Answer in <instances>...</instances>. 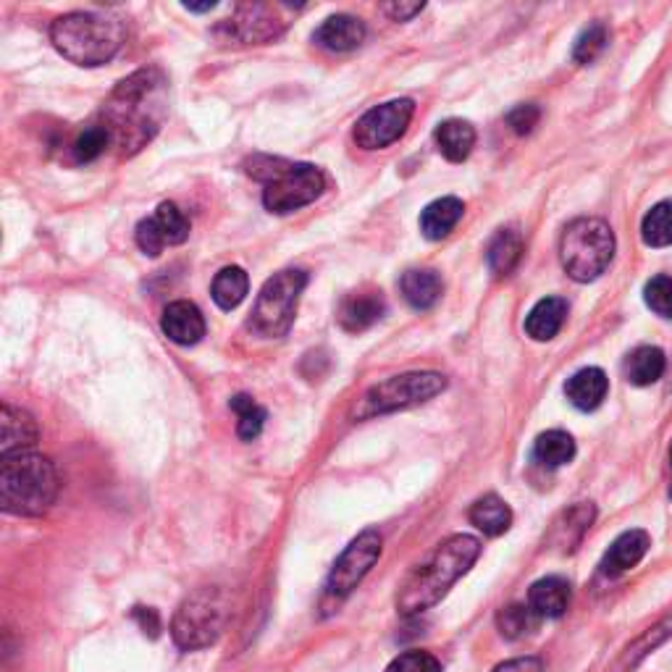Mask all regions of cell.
Here are the masks:
<instances>
[{
    "instance_id": "cell-31",
    "label": "cell",
    "mask_w": 672,
    "mask_h": 672,
    "mask_svg": "<svg viewBox=\"0 0 672 672\" xmlns=\"http://www.w3.org/2000/svg\"><path fill=\"white\" fill-rule=\"evenodd\" d=\"M229 408L237 413V434L239 439L252 441L258 439L260 431L266 426V410L247 394H237L229 402Z\"/></svg>"
},
{
    "instance_id": "cell-34",
    "label": "cell",
    "mask_w": 672,
    "mask_h": 672,
    "mask_svg": "<svg viewBox=\"0 0 672 672\" xmlns=\"http://www.w3.org/2000/svg\"><path fill=\"white\" fill-rule=\"evenodd\" d=\"M606 37H610V35H606V27L602 22L589 24V27H586L578 35L576 45H573V58H576L578 63H591L593 58H597L604 50Z\"/></svg>"
},
{
    "instance_id": "cell-24",
    "label": "cell",
    "mask_w": 672,
    "mask_h": 672,
    "mask_svg": "<svg viewBox=\"0 0 672 672\" xmlns=\"http://www.w3.org/2000/svg\"><path fill=\"white\" fill-rule=\"evenodd\" d=\"M468 518H471V523L479 528L484 537H492V539L507 533L512 526V510L507 507L505 499L497 497V494H486V497H481L479 502H475V505L471 507V512H468Z\"/></svg>"
},
{
    "instance_id": "cell-45",
    "label": "cell",
    "mask_w": 672,
    "mask_h": 672,
    "mask_svg": "<svg viewBox=\"0 0 672 672\" xmlns=\"http://www.w3.org/2000/svg\"><path fill=\"white\" fill-rule=\"evenodd\" d=\"M670 462H672V444H670Z\"/></svg>"
},
{
    "instance_id": "cell-2",
    "label": "cell",
    "mask_w": 672,
    "mask_h": 672,
    "mask_svg": "<svg viewBox=\"0 0 672 672\" xmlns=\"http://www.w3.org/2000/svg\"><path fill=\"white\" fill-rule=\"evenodd\" d=\"M479 554L481 541L468 537V533H458V537L441 541L428 557V563L417 567L408 578V583L402 586L400 599H397L402 615H417V612H426L428 606L439 604L447 597V591L471 570Z\"/></svg>"
},
{
    "instance_id": "cell-33",
    "label": "cell",
    "mask_w": 672,
    "mask_h": 672,
    "mask_svg": "<svg viewBox=\"0 0 672 672\" xmlns=\"http://www.w3.org/2000/svg\"><path fill=\"white\" fill-rule=\"evenodd\" d=\"M108 148H110V137L106 129H103V123H93V127H87L84 132L76 134L74 145H71V153H74L76 163H93L101 158Z\"/></svg>"
},
{
    "instance_id": "cell-32",
    "label": "cell",
    "mask_w": 672,
    "mask_h": 672,
    "mask_svg": "<svg viewBox=\"0 0 672 672\" xmlns=\"http://www.w3.org/2000/svg\"><path fill=\"white\" fill-rule=\"evenodd\" d=\"M153 219H155V224H158V229L163 234V239H166V245L187 243L189 219L179 211V208L174 205V202H161Z\"/></svg>"
},
{
    "instance_id": "cell-30",
    "label": "cell",
    "mask_w": 672,
    "mask_h": 672,
    "mask_svg": "<svg viewBox=\"0 0 672 672\" xmlns=\"http://www.w3.org/2000/svg\"><path fill=\"white\" fill-rule=\"evenodd\" d=\"M641 237L649 247H670L672 245V202H657L649 213L644 215Z\"/></svg>"
},
{
    "instance_id": "cell-17",
    "label": "cell",
    "mask_w": 672,
    "mask_h": 672,
    "mask_svg": "<svg viewBox=\"0 0 672 672\" xmlns=\"http://www.w3.org/2000/svg\"><path fill=\"white\" fill-rule=\"evenodd\" d=\"M651 539L646 531H625L623 537L612 541V546L606 550L602 557V573L604 576H620V573H628L630 567H636L649 552Z\"/></svg>"
},
{
    "instance_id": "cell-27",
    "label": "cell",
    "mask_w": 672,
    "mask_h": 672,
    "mask_svg": "<svg viewBox=\"0 0 672 672\" xmlns=\"http://www.w3.org/2000/svg\"><path fill=\"white\" fill-rule=\"evenodd\" d=\"M520 256H523V237L515 229H502L486 250L488 269L494 276H510L515 266L520 263Z\"/></svg>"
},
{
    "instance_id": "cell-1",
    "label": "cell",
    "mask_w": 672,
    "mask_h": 672,
    "mask_svg": "<svg viewBox=\"0 0 672 672\" xmlns=\"http://www.w3.org/2000/svg\"><path fill=\"white\" fill-rule=\"evenodd\" d=\"M168 114L166 76L161 69H140L116 84L103 106V129L119 155H134L158 134Z\"/></svg>"
},
{
    "instance_id": "cell-39",
    "label": "cell",
    "mask_w": 672,
    "mask_h": 672,
    "mask_svg": "<svg viewBox=\"0 0 672 672\" xmlns=\"http://www.w3.org/2000/svg\"><path fill=\"white\" fill-rule=\"evenodd\" d=\"M539 121H541V108L537 103H523V106H515L510 114H507V127L520 137L531 134L533 129L539 127Z\"/></svg>"
},
{
    "instance_id": "cell-44",
    "label": "cell",
    "mask_w": 672,
    "mask_h": 672,
    "mask_svg": "<svg viewBox=\"0 0 672 672\" xmlns=\"http://www.w3.org/2000/svg\"><path fill=\"white\" fill-rule=\"evenodd\" d=\"M187 11H194V14H202V11H213L215 3L211 0V3H185Z\"/></svg>"
},
{
    "instance_id": "cell-11",
    "label": "cell",
    "mask_w": 672,
    "mask_h": 672,
    "mask_svg": "<svg viewBox=\"0 0 672 672\" xmlns=\"http://www.w3.org/2000/svg\"><path fill=\"white\" fill-rule=\"evenodd\" d=\"M413 114H415V103L408 101V97L389 101L384 103V106L365 110L361 119H357L352 137H355L357 148L384 150L408 132L410 121H413Z\"/></svg>"
},
{
    "instance_id": "cell-6",
    "label": "cell",
    "mask_w": 672,
    "mask_h": 672,
    "mask_svg": "<svg viewBox=\"0 0 672 672\" xmlns=\"http://www.w3.org/2000/svg\"><path fill=\"white\" fill-rule=\"evenodd\" d=\"M615 258V234L602 219H576L559 239V260L570 279L589 284L610 269Z\"/></svg>"
},
{
    "instance_id": "cell-7",
    "label": "cell",
    "mask_w": 672,
    "mask_h": 672,
    "mask_svg": "<svg viewBox=\"0 0 672 672\" xmlns=\"http://www.w3.org/2000/svg\"><path fill=\"white\" fill-rule=\"evenodd\" d=\"M229 620V602L221 589H200L179 604L172 620V638L181 651H198L219 641Z\"/></svg>"
},
{
    "instance_id": "cell-5",
    "label": "cell",
    "mask_w": 672,
    "mask_h": 672,
    "mask_svg": "<svg viewBox=\"0 0 672 672\" xmlns=\"http://www.w3.org/2000/svg\"><path fill=\"white\" fill-rule=\"evenodd\" d=\"M50 43L67 61L76 67H103L119 54L123 30L114 19L87 11L58 16L50 24Z\"/></svg>"
},
{
    "instance_id": "cell-4",
    "label": "cell",
    "mask_w": 672,
    "mask_h": 672,
    "mask_svg": "<svg viewBox=\"0 0 672 672\" xmlns=\"http://www.w3.org/2000/svg\"><path fill=\"white\" fill-rule=\"evenodd\" d=\"M252 179L263 181V205L271 213L286 215L310 205L323 194L326 176L310 163H292L271 155H256L245 163Z\"/></svg>"
},
{
    "instance_id": "cell-3",
    "label": "cell",
    "mask_w": 672,
    "mask_h": 672,
    "mask_svg": "<svg viewBox=\"0 0 672 672\" xmlns=\"http://www.w3.org/2000/svg\"><path fill=\"white\" fill-rule=\"evenodd\" d=\"M58 471L45 455L16 452L0 458V507L22 518H40L56 505Z\"/></svg>"
},
{
    "instance_id": "cell-38",
    "label": "cell",
    "mask_w": 672,
    "mask_h": 672,
    "mask_svg": "<svg viewBox=\"0 0 672 672\" xmlns=\"http://www.w3.org/2000/svg\"><path fill=\"white\" fill-rule=\"evenodd\" d=\"M134 239H137V247H140V250L150 258H158L163 252V247H166V239H163V234L158 229V224H155L153 215H150V219H142L140 224H137Z\"/></svg>"
},
{
    "instance_id": "cell-23",
    "label": "cell",
    "mask_w": 672,
    "mask_h": 672,
    "mask_svg": "<svg viewBox=\"0 0 672 672\" xmlns=\"http://www.w3.org/2000/svg\"><path fill=\"white\" fill-rule=\"evenodd\" d=\"M436 148L449 163H462L475 148V129L471 121L449 119L436 127Z\"/></svg>"
},
{
    "instance_id": "cell-29",
    "label": "cell",
    "mask_w": 672,
    "mask_h": 672,
    "mask_svg": "<svg viewBox=\"0 0 672 672\" xmlns=\"http://www.w3.org/2000/svg\"><path fill=\"white\" fill-rule=\"evenodd\" d=\"M593 518H597V510H593L591 502H578L576 507H570V510L563 515V520H559L557 528H554V537H559L557 544L563 546L565 552L576 550V546H573L570 533H576V539L580 541L583 539V533L591 528Z\"/></svg>"
},
{
    "instance_id": "cell-20",
    "label": "cell",
    "mask_w": 672,
    "mask_h": 672,
    "mask_svg": "<svg viewBox=\"0 0 672 672\" xmlns=\"http://www.w3.org/2000/svg\"><path fill=\"white\" fill-rule=\"evenodd\" d=\"M567 318V303L563 297H546L533 305V310L526 316V334L533 342H552L559 334Z\"/></svg>"
},
{
    "instance_id": "cell-10",
    "label": "cell",
    "mask_w": 672,
    "mask_h": 672,
    "mask_svg": "<svg viewBox=\"0 0 672 672\" xmlns=\"http://www.w3.org/2000/svg\"><path fill=\"white\" fill-rule=\"evenodd\" d=\"M384 550V539L378 531H363L352 544L339 554V559L331 567L329 580H326V597L331 602H342L352 591L361 586V580L368 576L370 567L378 563Z\"/></svg>"
},
{
    "instance_id": "cell-19",
    "label": "cell",
    "mask_w": 672,
    "mask_h": 672,
    "mask_svg": "<svg viewBox=\"0 0 672 672\" xmlns=\"http://www.w3.org/2000/svg\"><path fill=\"white\" fill-rule=\"evenodd\" d=\"M606 391H610V378L602 368H583L576 376L567 378L565 394L570 400L573 408L591 413L599 404L606 400Z\"/></svg>"
},
{
    "instance_id": "cell-16",
    "label": "cell",
    "mask_w": 672,
    "mask_h": 672,
    "mask_svg": "<svg viewBox=\"0 0 672 672\" xmlns=\"http://www.w3.org/2000/svg\"><path fill=\"white\" fill-rule=\"evenodd\" d=\"M316 45H321L329 54H350V50L361 48L365 40V24L361 19L350 14L329 16L321 27L313 35Z\"/></svg>"
},
{
    "instance_id": "cell-36",
    "label": "cell",
    "mask_w": 672,
    "mask_h": 672,
    "mask_svg": "<svg viewBox=\"0 0 672 672\" xmlns=\"http://www.w3.org/2000/svg\"><path fill=\"white\" fill-rule=\"evenodd\" d=\"M387 672H444V670L439 659L431 655V651L413 649L397 657L387 668Z\"/></svg>"
},
{
    "instance_id": "cell-35",
    "label": "cell",
    "mask_w": 672,
    "mask_h": 672,
    "mask_svg": "<svg viewBox=\"0 0 672 672\" xmlns=\"http://www.w3.org/2000/svg\"><path fill=\"white\" fill-rule=\"evenodd\" d=\"M644 299L657 316L672 318V279L670 276H655L644 290Z\"/></svg>"
},
{
    "instance_id": "cell-14",
    "label": "cell",
    "mask_w": 672,
    "mask_h": 672,
    "mask_svg": "<svg viewBox=\"0 0 672 672\" xmlns=\"http://www.w3.org/2000/svg\"><path fill=\"white\" fill-rule=\"evenodd\" d=\"M37 439H40V431H37L35 417L27 410L3 402V415H0V458L30 452V449H35Z\"/></svg>"
},
{
    "instance_id": "cell-28",
    "label": "cell",
    "mask_w": 672,
    "mask_h": 672,
    "mask_svg": "<svg viewBox=\"0 0 672 672\" xmlns=\"http://www.w3.org/2000/svg\"><path fill=\"white\" fill-rule=\"evenodd\" d=\"M576 458V441L567 431H546L533 444V460L544 468H563Z\"/></svg>"
},
{
    "instance_id": "cell-21",
    "label": "cell",
    "mask_w": 672,
    "mask_h": 672,
    "mask_svg": "<svg viewBox=\"0 0 672 672\" xmlns=\"http://www.w3.org/2000/svg\"><path fill=\"white\" fill-rule=\"evenodd\" d=\"M462 213H465V205H462L460 198L434 200L431 205H426V211L421 213L423 237L431 239V243H439V239L449 237V232L460 224Z\"/></svg>"
},
{
    "instance_id": "cell-40",
    "label": "cell",
    "mask_w": 672,
    "mask_h": 672,
    "mask_svg": "<svg viewBox=\"0 0 672 672\" xmlns=\"http://www.w3.org/2000/svg\"><path fill=\"white\" fill-rule=\"evenodd\" d=\"M670 636H672V617H664L662 623L655 625V628L646 630L644 636L638 638L636 644H633V649H628V651H633V655H636V659H638V657L649 655L651 649H657V646L662 641H668Z\"/></svg>"
},
{
    "instance_id": "cell-37",
    "label": "cell",
    "mask_w": 672,
    "mask_h": 672,
    "mask_svg": "<svg viewBox=\"0 0 672 672\" xmlns=\"http://www.w3.org/2000/svg\"><path fill=\"white\" fill-rule=\"evenodd\" d=\"M531 617H533V612L528 610V606H520V604L505 606V610H502L499 617H497L502 636L520 638L528 628H531Z\"/></svg>"
},
{
    "instance_id": "cell-15",
    "label": "cell",
    "mask_w": 672,
    "mask_h": 672,
    "mask_svg": "<svg viewBox=\"0 0 672 672\" xmlns=\"http://www.w3.org/2000/svg\"><path fill=\"white\" fill-rule=\"evenodd\" d=\"M163 334L172 339L174 344L189 347V344H198L205 337V318H202L200 308L189 299H176L163 310Z\"/></svg>"
},
{
    "instance_id": "cell-9",
    "label": "cell",
    "mask_w": 672,
    "mask_h": 672,
    "mask_svg": "<svg viewBox=\"0 0 672 672\" xmlns=\"http://www.w3.org/2000/svg\"><path fill=\"white\" fill-rule=\"evenodd\" d=\"M444 389H447V378L441 374H431V370L391 376L387 381L376 384V387L365 391L363 400L355 408V417L357 421H368V417L376 415L415 408V404L434 400Z\"/></svg>"
},
{
    "instance_id": "cell-22",
    "label": "cell",
    "mask_w": 672,
    "mask_h": 672,
    "mask_svg": "<svg viewBox=\"0 0 672 672\" xmlns=\"http://www.w3.org/2000/svg\"><path fill=\"white\" fill-rule=\"evenodd\" d=\"M400 290H402V297L408 299L410 308L428 310L439 303V297L444 292V282L434 269H413L402 276Z\"/></svg>"
},
{
    "instance_id": "cell-43",
    "label": "cell",
    "mask_w": 672,
    "mask_h": 672,
    "mask_svg": "<svg viewBox=\"0 0 672 672\" xmlns=\"http://www.w3.org/2000/svg\"><path fill=\"white\" fill-rule=\"evenodd\" d=\"M423 9H426V3H387L384 5V11H387L394 22H410V19L421 14Z\"/></svg>"
},
{
    "instance_id": "cell-8",
    "label": "cell",
    "mask_w": 672,
    "mask_h": 672,
    "mask_svg": "<svg viewBox=\"0 0 672 672\" xmlns=\"http://www.w3.org/2000/svg\"><path fill=\"white\" fill-rule=\"evenodd\" d=\"M305 286H308V273L299 269H286L271 276L256 299L250 329L266 339L290 334Z\"/></svg>"
},
{
    "instance_id": "cell-13",
    "label": "cell",
    "mask_w": 672,
    "mask_h": 672,
    "mask_svg": "<svg viewBox=\"0 0 672 672\" xmlns=\"http://www.w3.org/2000/svg\"><path fill=\"white\" fill-rule=\"evenodd\" d=\"M387 313V303H384V295L376 290H363V292H352L342 299L339 305V326L350 334H361V331H368L370 326L378 323Z\"/></svg>"
},
{
    "instance_id": "cell-41",
    "label": "cell",
    "mask_w": 672,
    "mask_h": 672,
    "mask_svg": "<svg viewBox=\"0 0 672 672\" xmlns=\"http://www.w3.org/2000/svg\"><path fill=\"white\" fill-rule=\"evenodd\" d=\"M132 617L137 620V625H140L145 636L158 638V633H161V617H158V612L150 610V606H134Z\"/></svg>"
},
{
    "instance_id": "cell-26",
    "label": "cell",
    "mask_w": 672,
    "mask_h": 672,
    "mask_svg": "<svg viewBox=\"0 0 672 672\" xmlns=\"http://www.w3.org/2000/svg\"><path fill=\"white\" fill-rule=\"evenodd\" d=\"M247 292H250V279L239 266H226V269L215 273L211 295L221 310L239 308L245 303Z\"/></svg>"
},
{
    "instance_id": "cell-25",
    "label": "cell",
    "mask_w": 672,
    "mask_h": 672,
    "mask_svg": "<svg viewBox=\"0 0 672 672\" xmlns=\"http://www.w3.org/2000/svg\"><path fill=\"white\" fill-rule=\"evenodd\" d=\"M664 352L659 347H638L633 350L628 357H625L623 374L633 387H651L657 384L664 374Z\"/></svg>"
},
{
    "instance_id": "cell-12",
    "label": "cell",
    "mask_w": 672,
    "mask_h": 672,
    "mask_svg": "<svg viewBox=\"0 0 672 672\" xmlns=\"http://www.w3.org/2000/svg\"><path fill=\"white\" fill-rule=\"evenodd\" d=\"M286 11L284 3H245L234 11L232 19L224 22V32H229V40L245 45H263L276 40L286 30Z\"/></svg>"
},
{
    "instance_id": "cell-42",
    "label": "cell",
    "mask_w": 672,
    "mask_h": 672,
    "mask_svg": "<svg viewBox=\"0 0 672 672\" xmlns=\"http://www.w3.org/2000/svg\"><path fill=\"white\" fill-rule=\"evenodd\" d=\"M494 672H544V664H541L539 657H520L502 662Z\"/></svg>"
},
{
    "instance_id": "cell-18",
    "label": "cell",
    "mask_w": 672,
    "mask_h": 672,
    "mask_svg": "<svg viewBox=\"0 0 672 672\" xmlns=\"http://www.w3.org/2000/svg\"><path fill=\"white\" fill-rule=\"evenodd\" d=\"M570 583L559 576H546L537 580L528 591V610L537 617H563L570 606Z\"/></svg>"
}]
</instances>
